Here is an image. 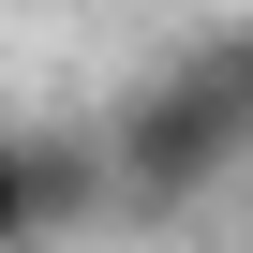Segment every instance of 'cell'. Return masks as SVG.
Listing matches in <instances>:
<instances>
[{"label":"cell","instance_id":"cell-1","mask_svg":"<svg viewBox=\"0 0 253 253\" xmlns=\"http://www.w3.org/2000/svg\"><path fill=\"white\" fill-rule=\"evenodd\" d=\"M104 164H119V223L209 209V194L253 164V15L164 45L134 89H119V104H104Z\"/></svg>","mask_w":253,"mask_h":253},{"label":"cell","instance_id":"cell-2","mask_svg":"<svg viewBox=\"0 0 253 253\" xmlns=\"http://www.w3.org/2000/svg\"><path fill=\"white\" fill-rule=\"evenodd\" d=\"M0 253H45V194H30V134H0Z\"/></svg>","mask_w":253,"mask_h":253},{"label":"cell","instance_id":"cell-3","mask_svg":"<svg viewBox=\"0 0 253 253\" xmlns=\"http://www.w3.org/2000/svg\"><path fill=\"white\" fill-rule=\"evenodd\" d=\"M30 15H45V0H30Z\"/></svg>","mask_w":253,"mask_h":253}]
</instances>
